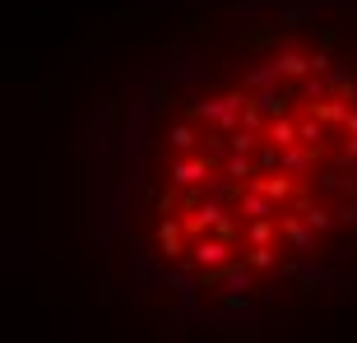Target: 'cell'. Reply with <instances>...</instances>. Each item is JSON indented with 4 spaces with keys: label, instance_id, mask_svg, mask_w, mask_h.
Masks as SVG:
<instances>
[{
    "label": "cell",
    "instance_id": "obj_1",
    "mask_svg": "<svg viewBox=\"0 0 357 343\" xmlns=\"http://www.w3.org/2000/svg\"><path fill=\"white\" fill-rule=\"evenodd\" d=\"M126 278L158 316L265 325L357 288V5L251 0L167 47L112 176Z\"/></svg>",
    "mask_w": 357,
    "mask_h": 343
}]
</instances>
